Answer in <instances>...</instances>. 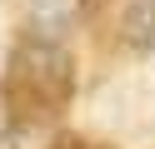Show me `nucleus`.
I'll use <instances>...</instances> for the list:
<instances>
[{"instance_id":"f03ea898","label":"nucleus","mask_w":155,"mask_h":149,"mask_svg":"<svg viewBox=\"0 0 155 149\" xmlns=\"http://www.w3.org/2000/svg\"><path fill=\"white\" fill-rule=\"evenodd\" d=\"M0 149H60V134L50 119H5Z\"/></svg>"},{"instance_id":"7ed1b4c3","label":"nucleus","mask_w":155,"mask_h":149,"mask_svg":"<svg viewBox=\"0 0 155 149\" xmlns=\"http://www.w3.org/2000/svg\"><path fill=\"white\" fill-rule=\"evenodd\" d=\"M120 35L130 40L135 50H155V0H135L120 15Z\"/></svg>"},{"instance_id":"f257e3e1","label":"nucleus","mask_w":155,"mask_h":149,"mask_svg":"<svg viewBox=\"0 0 155 149\" xmlns=\"http://www.w3.org/2000/svg\"><path fill=\"white\" fill-rule=\"evenodd\" d=\"M75 89V75H70V55L50 40H20L5 65V79H0V95H5V109L10 119H50L65 109Z\"/></svg>"}]
</instances>
